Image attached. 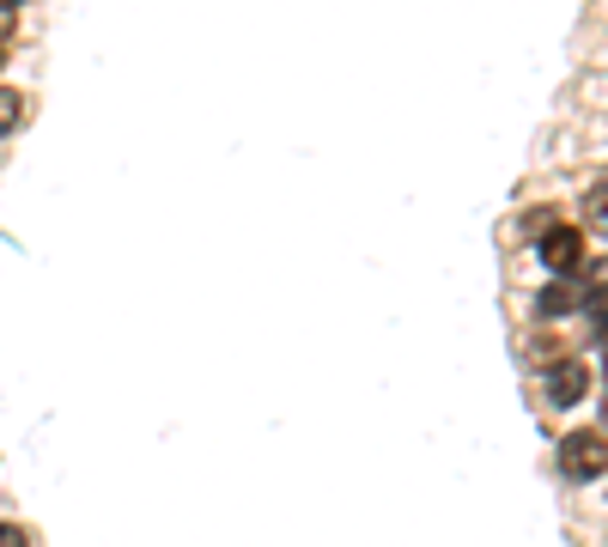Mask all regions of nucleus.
Wrapping results in <instances>:
<instances>
[{
    "label": "nucleus",
    "instance_id": "f257e3e1",
    "mask_svg": "<svg viewBox=\"0 0 608 547\" xmlns=\"http://www.w3.org/2000/svg\"><path fill=\"white\" fill-rule=\"evenodd\" d=\"M554 463H560L566 480H602L608 475V432H566L560 450H554Z\"/></svg>",
    "mask_w": 608,
    "mask_h": 547
},
{
    "label": "nucleus",
    "instance_id": "f03ea898",
    "mask_svg": "<svg viewBox=\"0 0 608 547\" xmlns=\"http://www.w3.org/2000/svg\"><path fill=\"white\" fill-rule=\"evenodd\" d=\"M536 243H541V262L554 274H578V262H585V231L578 226H548Z\"/></svg>",
    "mask_w": 608,
    "mask_h": 547
},
{
    "label": "nucleus",
    "instance_id": "7ed1b4c3",
    "mask_svg": "<svg viewBox=\"0 0 608 547\" xmlns=\"http://www.w3.org/2000/svg\"><path fill=\"white\" fill-rule=\"evenodd\" d=\"M585 389H590V371H585L578 359L548 365V401H554V408H572V401H585Z\"/></svg>",
    "mask_w": 608,
    "mask_h": 547
},
{
    "label": "nucleus",
    "instance_id": "20e7f679",
    "mask_svg": "<svg viewBox=\"0 0 608 547\" xmlns=\"http://www.w3.org/2000/svg\"><path fill=\"white\" fill-rule=\"evenodd\" d=\"M585 292H590V286L578 280V274H560V280H554L548 292L536 298V310H541V317H566V310H585Z\"/></svg>",
    "mask_w": 608,
    "mask_h": 547
},
{
    "label": "nucleus",
    "instance_id": "39448f33",
    "mask_svg": "<svg viewBox=\"0 0 608 547\" xmlns=\"http://www.w3.org/2000/svg\"><path fill=\"white\" fill-rule=\"evenodd\" d=\"M24 110H31V103H24V91L0 86V135H19V128H24Z\"/></svg>",
    "mask_w": 608,
    "mask_h": 547
},
{
    "label": "nucleus",
    "instance_id": "423d86ee",
    "mask_svg": "<svg viewBox=\"0 0 608 547\" xmlns=\"http://www.w3.org/2000/svg\"><path fill=\"white\" fill-rule=\"evenodd\" d=\"M585 226L608 231V177H602V182H590V189H585Z\"/></svg>",
    "mask_w": 608,
    "mask_h": 547
},
{
    "label": "nucleus",
    "instance_id": "0eeeda50",
    "mask_svg": "<svg viewBox=\"0 0 608 547\" xmlns=\"http://www.w3.org/2000/svg\"><path fill=\"white\" fill-rule=\"evenodd\" d=\"M548 226H560V219H554V207H536V213L524 219V231H529V238H541Z\"/></svg>",
    "mask_w": 608,
    "mask_h": 547
},
{
    "label": "nucleus",
    "instance_id": "6e6552de",
    "mask_svg": "<svg viewBox=\"0 0 608 547\" xmlns=\"http://www.w3.org/2000/svg\"><path fill=\"white\" fill-rule=\"evenodd\" d=\"M0 547H31V536L19 524H0Z\"/></svg>",
    "mask_w": 608,
    "mask_h": 547
},
{
    "label": "nucleus",
    "instance_id": "1a4fd4ad",
    "mask_svg": "<svg viewBox=\"0 0 608 547\" xmlns=\"http://www.w3.org/2000/svg\"><path fill=\"white\" fill-rule=\"evenodd\" d=\"M12 24H19V7H12V0H0V43L12 37Z\"/></svg>",
    "mask_w": 608,
    "mask_h": 547
},
{
    "label": "nucleus",
    "instance_id": "9d476101",
    "mask_svg": "<svg viewBox=\"0 0 608 547\" xmlns=\"http://www.w3.org/2000/svg\"><path fill=\"white\" fill-rule=\"evenodd\" d=\"M0 61H7V43H0Z\"/></svg>",
    "mask_w": 608,
    "mask_h": 547
},
{
    "label": "nucleus",
    "instance_id": "9b49d317",
    "mask_svg": "<svg viewBox=\"0 0 608 547\" xmlns=\"http://www.w3.org/2000/svg\"><path fill=\"white\" fill-rule=\"evenodd\" d=\"M602 420H608V401H602Z\"/></svg>",
    "mask_w": 608,
    "mask_h": 547
}]
</instances>
